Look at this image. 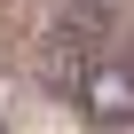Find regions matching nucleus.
I'll use <instances>...</instances> for the list:
<instances>
[{"instance_id": "obj_1", "label": "nucleus", "mask_w": 134, "mask_h": 134, "mask_svg": "<svg viewBox=\"0 0 134 134\" xmlns=\"http://www.w3.org/2000/svg\"><path fill=\"white\" fill-rule=\"evenodd\" d=\"M71 95H79V110H87L95 126H134V63H110V55H103Z\"/></svg>"}]
</instances>
